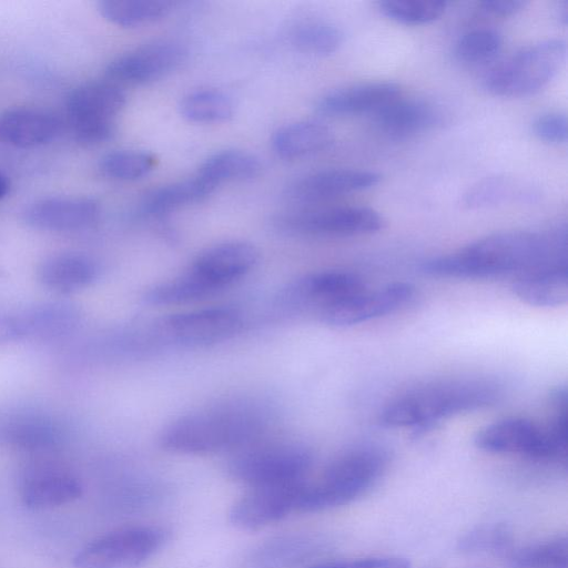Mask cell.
Segmentation results:
<instances>
[{"label":"cell","instance_id":"1","mask_svg":"<svg viewBox=\"0 0 568 568\" xmlns=\"http://www.w3.org/2000/svg\"><path fill=\"white\" fill-rule=\"evenodd\" d=\"M568 266L567 232L507 231L423 262L424 273L446 278H491L542 267Z\"/></svg>","mask_w":568,"mask_h":568},{"label":"cell","instance_id":"2","mask_svg":"<svg viewBox=\"0 0 568 568\" xmlns=\"http://www.w3.org/2000/svg\"><path fill=\"white\" fill-rule=\"evenodd\" d=\"M268 409L255 400H226L181 415L164 426L160 446L178 454H210L244 446L267 426Z\"/></svg>","mask_w":568,"mask_h":568},{"label":"cell","instance_id":"3","mask_svg":"<svg viewBox=\"0 0 568 568\" xmlns=\"http://www.w3.org/2000/svg\"><path fill=\"white\" fill-rule=\"evenodd\" d=\"M501 394V385L488 377L427 382L389 400L379 413V423L388 428L425 432L443 419L493 405Z\"/></svg>","mask_w":568,"mask_h":568},{"label":"cell","instance_id":"4","mask_svg":"<svg viewBox=\"0 0 568 568\" xmlns=\"http://www.w3.org/2000/svg\"><path fill=\"white\" fill-rule=\"evenodd\" d=\"M388 462V453L374 444L345 452L328 465L318 480L305 483L298 510L320 511L355 500L379 480Z\"/></svg>","mask_w":568,"mask_h":568},{"label":"cell","instance_id":"5","mask_svg":"<svg viewBox=\"0 0 568 568\" xmlns=\"http://www.w3.org/2000/svg\"><path fill=\"white\" fill-rule=\"evenodd\" d=\"M566 55L567 45L560 39L532 43L491 68L483 79V87L501 98L535 94L558 74Z\"/></svg>","mask_w":568,"mask_h":568},{"label":"cell","instance_id":"6","mask_svg":"<svg viewBox=\"0 0 568 568\" xmlns=\"http://www.w3.org/2000/svg\"><path fill=\"white\" fill-rule=\"evenodd\" d=\"M312 454L297 443H277L246 449L227 466L230 476L250 488L304 481Z\"/></svg>","mask_w":568,"mask_h":568},{"label":"cell","instance_id":"7","mask_svg":"<svg viewBox=\"0 0 568 568\" xmlns=\"http://www.w3.org/2000/svg\"><path fill=\"white\" fill-rule=\"evenodd\" d=\"M243 326L241 313L229 306H213L171 314L160 318L154 336L169 345L205 347L234 337Z\"/></svg>","mask_w":568,"mask_h":568},{"label":"cell","instance_id":"8","mask_svg":"<svg viewBox=\"0 0 568 568\" xmlns=\"http://www.w3.org/2000/svg\"><path fill=\"white\" fill-rule=\"evenodd\" d=\"M165 540V531L158 527L123 528L85 545L73 562L77 568H132L151 558Z\"/></svg>","mask_w":568,"mask_h":568},{"label":"cell","instance_id":"9","mask_svg":"<svg viewBox=\"0 0 568 568\" xmlns=\"http://www.w3.org/2000/svg\"><path fill=\"white\" fill-rule=\"evenodd\" d=\"M383 216L366 206H335L288 212L277 216L276 227L287 234L339 237L373 234L384 227Z\"/></svg>","mask_w":568,"mask_h":568},{"label":"cell","instance_id":"10","mask_svg":"<svg viewBox=\"0 0 568 568\" xmlns=\"http://www.w3.org/2000/svg\"><path fill=\"white\" fill-rule=\"evenodd\" d=\"M257 260L258 252L253 244L225 241L202 251L183 273L203 298L245 276Z\"/></svg>","mask_w":568,"mask_h":568},{"label":"cell","instance_id":"11","mask_svg":"<svg viewBox=\"0 0 568 568\" xmlns=\"http://www.w3.org/2000/svg\"><path fill=\"white\" fill-rule=\"evenodd\" d=\"M365 287L363 280L351 272H315L287 284L280 292L276 306L288 314L308 313L317 318L327 307Z\"/></svg>","mask_w":568,"mask_h":568},{"label":"cell","instance_id":"12","mask_svg":"<svg viewBox=\"0 0 568 568\" xmlns=\"http://www.w3.org/2000/svg\"><path fill=\"white\" fill-rule=\"evenodd\" d=\"M474 442L478 449L489 454H514L537 460L560 462L545 426L527 418L496 420L478 430Z\"/></svg>","mask_w":568,"mask_h":568},{"label":"cell","instance_id":"13","mask_svg":"<svg viewBox=\"0 0 568 568\" xmlns=\"http://www.w3.org/2000/svg\"><path fill=\"white\" fill-rule=\"evenodd\" d=\"M415 294V287L405 282L389 283L375 290L365 287L324 310L317 320L334 327L353 326L402 310Z\"/></svg>","mask_w":568,"mask_h":568},{"label":"cell","instance_id":"14","mask_svg":"<svg viewBox=\"0 0 568 568\" xmlns=\"http://www.w3.org/2000/svg\"><path fill=\"white\" fill-rule=\"evenodd\" d=\"M186 57L182 43L158 40L116 57L108 64L105 73L114 83L145 84L176 70Z\"/></svg>","mask_w":568,"mask_h":568},{"label":"cell","instance_id":"15","mask_svg":"<svg viewBox=\"0 0 568 568\" xmlns=\"http://www.w3.org/2000/svg\"><path fill=\"white\" fill-rule=\"evenodd\" d=\"M305 480L251 488L231 508V523L242 530H258L298 510Z\"/></svg>","mask_w":568,"mask_h":568},{"label":"cell","instance_id":"16","mask_svg":"<svg viewBox=\"0 0 568 568\" xmlns=\"http://www.w3.org/2000/svg\"><path fill=\"white\" fill-rule=\"evenodd\" d=\"M63 437L61 424L51 415L32 408L0 410V445L30 453L57 447Z\"/></svg>","mask_w":568,"mask_h":568},{"label":"cell","instance_id":"17","mask_svg":"<svg viewBox=\"0 0 568 568\" xmlns=\"http://www.w3.org/2000/svg\"><path fill=\"white\" fill-rule=\"evenodd\" d=\"M81 493L82 486L75 475L55 463H34L21 476V498L31 508L65 505L78 499Z\"/></svg>","mask_w":568,"mask_h":568},{"label":"cell","instance_id":"18","mask_svg":"<svg viewBox=\"0 0 568 568\" xmlns=\"http://www.w3.org/2000/svg\"><path fill=\"white\" fill-rule=\"evenodd\" d=\"M99 215V203L82 196L42 197L22 211V220L27 225L47 231L85 229L95 223Z\"/></svg>","mask_w":568,"mask_h":568},{"label":"cell","instance_id":"19","mask_svg":"<svg viewBox=\"0 0 568 568\" xmlns=\"http://www.w3.org/2000/svg\"><path fill=\"white\" fill-rule=\"evenodd\" d=\"M379 181L381 175L374 171L326 169L292 182L286 189V197L302 203L326 201L371 189Z\"/></svg>","mask_w":568,"mask_h":568},{"label":"cell","instance_id":"20","mask_svg":"<svg viewBox=\"0 0 568 568\" xmlns=\"http://www.w3.org/2000/svg\"><path fill=\"white\" fill-rule=\"evenodd\" d=\"M78 308L67 302H45L30 306L11 317L16 339L52 341L75 329Z\"/></svg>","mask_w":568,"mask_h":568},{"label":"cell","instance_id":"21","mask_svg":"<svg viewBox=\"0 0 568 568\" xmlns=\"http://www.w3.org/2000/svg\"><path fill=\"white\" fill-rule=\"evenodd\" d=\"M126 97L118 83L94 81L70 92L67 99L69 124L110 122L124 108Z\"/></svg>","mask_w":568,"mask_h":568},{"label":"cell","instance_id":"22","mask_svg":"<svg viewBox=\"0 0 568 568\" xmlns=\"http://www.w3.org/2000/svg\"><path fill=\"white\" fill-rule=\"evenodd\" d=\"M399 95L400 89L393 82L357 83L327 92L317 101L316 110L331 116L375 112Z\"/></svg>","mask_w":568,"mask_h":568},{"label":"cell","instance_id":"23","mask_svg":"<svg viewBox=\"0 0 568 568\" xmlns=\"http://www.w3.org/2000/svg\"><path fill=\"white\" fill-rule=\"evenodd\" d=\"M60 130L51 112L33 108H14L0 115V141L16 148H34L52 141Z\"/></svg>","mask_w":568,"mask_h":568},{"label":"cell","instance_id":"24","mask_svg":"<svg viewBox=\"0 0 568 568\" xmlns=\"http://www.w3.org/2000/svg\"><path fill=\"white\" fill-rule=\"evenodd\" d=\"M438 113L427 101L396 98L374 112V124L392 138H407L432 128Z\"/></svg>","mask_w":568,"mask_h":568},{"label":"cell","instance_id":"25","mask_svg":"<svg viewBox=\"0 0 568 568\" xmlns=\"http://www.w3.org/2000/svg\"><path fill=\"white\" fill-rule=\"evenodd\" d=\"M98 275L95 262L88 255L63 252L47 257L38 276L42 285L59 294L75 293L91 285Z\"/></svg>","mask_w":568,"mask_h":568},{"label":"cell","instance_id":"26","mask_svg":"<svg viewBox=\"0 0 568 568\" xmlns=\"http://www.w3.org/2000/svg\"><path fill=\"white\" fill-rule=\"evenodd\" d=\"M514 294L524 303L551 307L568 301V266L542 267L517 275Z\"/></svg>","mask_w":568,"mask_h":568},{"label":"cell","instance_id":"27","mask_svg":"<svg viewBox=\"0 0 568 568\" xmlns=\"http://www.w3.org/2000/svg\"><path fill=\"white\" fill-rule=\"evenodd\" d=\"M331 130L314 121H296L277 129L272 136L274 152L283 159H300L327 149Z\"/></svg>","mask_w":568,"mask_h":568},{"label":"cell","instance_id":"28","mask_svg":"<svg viewBox=\"0 0 568 568\" xmlns=\"http://www.w3.org/2000/svg\"><path fill=\"white\" fill-rule=\"evenodd\" d=\"M215 187L197 174L183 181L166 184L150 191L140 203V211L145 215L158 216L182 206L200 202L207 197Z\"/></svg>","mask_w":568,"mask_h":568},{"label":"cell","instance_id":"29","mask_svg":"<svg viewBox=\"0 0 568 568\" xmlns=\"http://www.w3.org/2000/svg\"><path fill=\"white\" fill-rule=\"evenodd\" d=\"M262 164L254 154L227 149L210 155L199 169L197 175L213 187L231 181H245L260 174Z\"/></svg>","mask_w":568,"mask_h":568},{"label":"cell","instance_id":"30","mask_svg":"<svg viewBox=\"0 0 568 568\" xmlns=\"http://www.w3.org/2000/svg\"><path fill=\"white\" fill-rule=\"evenodd\" d=\"M286 38L300 51L316 55L332 54L343 43V33L335 24L312 18L291 23Z\"/></svg>","mask_w":568,"mask_h":568},{"label":"cell","instance_id":"31","mask_svg":"<svg viewBox=\"0 0 568 568\" xmlns=\"http://www.w3.org/2000/svg\"><path fill=\"white\" fill-rule=\"evenodd\" d=\"M172 6V1L165 0H101L98 10L113 24L134 28L165 17Z\"/></svg>","mask_w":568,"mask_h":568},{"label":"cell","instance_id":"32","mask_svg":"<svg viewBox=\"0 0 568 568\" xmlns=\"http://www.w3.org/2000/svg\"><path fill=\"white\" fill-rule=\"evenodd\" d=\"M180 112L194 123H219L227 121L234 113L233 100L219 89H199L181 100Z\"/></svg>","mask_w":568,"mask_h":568},{"label":"cell","instance_id":"33","mask_svg":"<svg viewBox=\"0 0 568 568\" xmlns=\"http://www.w3.org/2000/svg\"><path fill=\"white\" fill-rule=\"evenodd\" d=\"M153 154L142 150H114L99 162L101 173L115 181H136L146 176L155 166Z\"/></svg>","mask_w":568,"mask_h":568},{"label":"cell","instance_id":"34","mask_svg":"<svg viewBox=\"0 0 568 568\" xmlns=\"http://www.w3.org/2000/svg\"><path fill=\"white\" fill-rule=\"evenodd\" d=\"M447 3L440 0H383L379 11L388 19L407 26H420L439 19Z\"/></svg>","mask_w":568,"mask_h":568},{"label":"cell","instance_id":"35","mask_svg":"<svg viewBox=\"0 0 568 568\" xmlns=\"http://www.w3.org/2000/svg\"><path fill=\"white\" fill-rule=\"evenodd\" d=\"M510 560L514 568H567V538L556 537L526 546L514 552Z\"/></svg>","mask_w":568,"mask_h":568},{"label":"cell","instance_id":"36","mask_svg":"<svg viewBox=\"0 0 568 568\" xmlns=\"http://www.w3.org/2000/svg\"><path fill=\"white\" fill-rule=\"evenodd\" d=\"M503 45L500 33L489 28H478L464 33L454 48L455 57L465 64H481L497 57Z\"/></svg>","mask_w":568,"mask_h":568},{"label":"cell","instance_id":"37","mask_svg":"<svg viewBox=\"0 0 568 568\" xmlns=\"http://www.w3.org/2000/svg\"><path fill=\"white\" fill-rule=\"evenodd\" d=\"M313 541L301 536H290L272 540L254 555L260 568H281L290 566L313 551Z\"/></svg>","mask_w":568,"mask_h":568},{"label":"cell","instance_id":"38","mask_svg":"<svg viewBox=\"0 0 568 568\" xmlns=\"http://www.w3.org/2000/svg\"><path fill=\"white\" fill-rule=\"evenodd\" d=\"M511 534L503 524H483L462 536L458 549L466 554L498 552L510 545Z\"/></svg>","mask_w":568,"mask_h":568},{"label":"cell","instance_id":"39","mask_svg":"<svg viewBox=\"0 0 568 568\" xmlns=\"http://www.w3.org/2000/svg\"><path fill=\"white\" fill-rule=\"evenodd\" d=\"M514 196L513 184L500 176L486 178L473 185L464 195L468 209H483L500 204Z\"/></svg>","mask_w":568,"mask_h":568},{"label":"cell","instance_id":"40","mask_svg":"<svg viewBox=\"0 0 568 568\" xmlns=\"http://www.w3.org/2000/svg\"><path fill=\"white\" fill-rule=\"evenodd\" d=\"M532 132L546 143H566L568 138L567 116L559 112L544 113L532 122Z\"/></svg>","mask_w":568,"mask_h":568},{"label":"cell","instance_id":"41","mask_svg":"<svg viewBox=\"0 0 568 568\" xmlns=\"http://www.w3.org/2000/svg\"><path fill=\"white\" fill-rule=\"evenodd\" d=\"M310 568H410V562L406 558L387 556L327 561Z\"/></svg>","mask_w":568,"mask_h":568},{"label":"cell","instance_id":"42","mask_svg":"<svg viewBox=\"0 0 568 568\" xmlns=\"http://www.w3.org/2000/svg\"><path fill=\"white\" fill-rule=\"evenodd\" d=\"M527 4L523 0H486L478 4L481 13L495 18H507L521 11Z\"/></svg>","mask_w":568,"mask_h":568},{"label":"cell","instance_id":"43","mask_svg":"<svg viewBox=\"0 0 568 568\" xmlns=\"http://www.w3.org/2000/svg\"><path fill=\"white\" fill-rule=\"evenodd\" d=\"M16 339L11 317L0 316V344Z\"/></svg>","mask_w":568,"mask_h":568},{"label":"cell","instance_id":"44","mask_svg":"<svg viewBox=\"0 0 568 568\" xmlns=\"http://www.w3.org/2000/svg\"><path fill=\"white\" fill-rule=\"evenodd\" d=\"M10 190L9 179L0 172V199L4 197Z\"/></svg>","mask_w":568,"mask_h":568}]
</instances>
